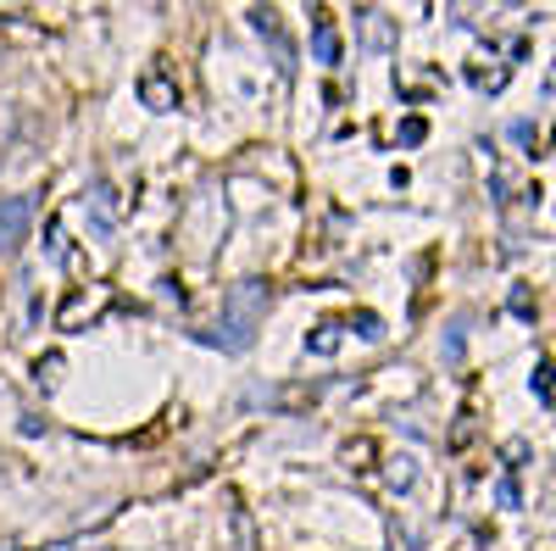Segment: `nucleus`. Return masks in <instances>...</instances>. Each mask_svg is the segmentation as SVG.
I'll return each mask as SVG.
<instances>
[{"label":"nucleus","instance_id":"nucleus-2","mask_svg":"<svg viewBox=\"0 0 556 551\" xmlns=\"http://www.w3.org/2000/svg\"><path fill=\"white\" fill-rule=\"evenodd\" d=\"M34 228V196H7L0 201V256H17Z\"/></svg>","mask_w":556,"mask_h":551},{"label":"nucleus","instance_id":"nucleus-1","mask_svg":"<svg viewBox=\"0 0 556 551\" xmlns=\"http://www.w3.org/2000/svg\"><path fill=\"white\" fill-rule=\"evenodd\" d=\"M267 290L251 279V285H240L235 290V301H223V317H217V329H195V340L201 346H212V351H245L251 340H256V324H262V301Z\"/></svg>","mask_w":556,"mask_h":551},{"label":"nucleus","instance_id":"nucleus-3","mask_svg":"<svg viewBox=\"0 0 556 551\" xmlns=\"http://www.w3.org/2000/svg\"><path fill=\"white\" fill-rule=\"evenodd\" d=\"M251 23L262 28V39H267L273 51H278V73H290V51H285V28H278V23H273L267 12H251Z\"/></svg>","mask_w":556,"mask_h":551}]
</instances>
